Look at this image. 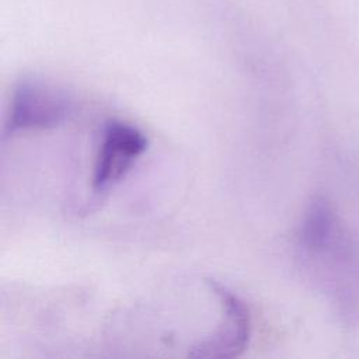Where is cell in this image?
<instances>
[{
    "label": "cell",
    "mask_w": 359,
    "mask_h": 359,
    "mask_svg": "<svg viewBox=\"0 0 359 359\" xmlns=\"http://www.w3.org/2000/svg\"><path fill=\"white\" fill-rule=\"evenodd\" d=\"M73 109L69 94L50 83L24 79L11 97L6 121V133L14 135L21 130L52 129L63 123Z\"/></svg>",
    "instance_id": "obj_1"
},
{
    "label": "cell",
    "mask_w": 359,
    "mask_h": 359,
    "mask_svg": "<svg viewBox=\"0 0 359 359\" xmlns=\"http://www.w3.org/2000/svg\"><path fill=\"white\" fill-rule=\"evenodd\" d=\"M210 292L219 299L222 321L219 328L206 339L194 345L189 356L195 358H233L240 355L251 335V314L245 303L223 283L208 279Z\"/></svg>",
    "instance_id": "obj_2"
},
{
    "label": "cell",
    "mask_w": 359,
    "mask_h": 359,
    "mask_svg": "<svg viewBox=\"0 0 359 359\" xmlns=\"http://www.w3.org/2000/svg\"><path fill=\"white\" fill-rule=\"evenodd\" d=\"M147 149V137L136 126L111 121L105 125L94 164L93 189L104 192L114 187Z\"/></svg>",
    "instance_id": "obj_3"
},
{
    "label": "cell",
    "mask_w": 359,
    "mask_h": 359,
    "mask_svg": "<svg viewBox=\"0 0 359 359\" xmlns=\"http://www.w3.org/2000/svg\"><path fill=\"white\" fill-rule=\"evenodd\" d=\"M344 229L334 205L323 195L314 196L303 215L297 241L303 252L313 251L328 243Z\"/></svg>",
    "instance_id": "obj_4"
}]
</instances>
